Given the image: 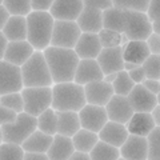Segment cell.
I'll use <instances>...</instances> for the list:
<instances>
[{
    "label": "cell",
    "instance_id": "74e56055",
    "mask_svg": "<svg viewBox=\"0 0 160 160\" xmlns=\"http://www.w3.org/2000/svg\"><path fill=\"white\" fill-rule=\"evenodd\" d=\"M98 38L102 48H116L120 47V44H122V33L109 31V29L103 28L98 33Z\"/></svg>",
    "mask_w": 160,
    "mask_h": 160
},
{
    "label": "cell",
    "instance_id": "1f68e13d",
    "mask_svg": "<svg viewBox=\"0 0 160 160\" xmlns=\"http://www.w3.org/2000/svg\"><path fill=\"white\" fill-rule=\"evenodd\" d=\"M3 7L6 8L9 16L27 18L32 12L31 0H4Z\"/></svg>",
    "mask_w": 160,
    "mask_h": 160
},
{
    "label": "cell",
    "instance_id": "8fae6325",
    "mask_svg": "<svg viewBox=\"0 0 160 160\" xmlns=\"http://www.w3.org/2000/svg\"><path fill=\"white\" fill-rule=\"evenodd\" d=\"M127 100L133 112L149 113L158 104H160V98L147 91L142 84H135L132 91L128 93Z\"/></svg>",
    "mask_w": 160,
    "mask_h": 160
},
{
    "label": "cell",
    "instance_id": "816d5d0a",
    "mask_svg": "<svg viewBox=\"0 0 160 160\" xmlns=\"http://www.w3.org/2000/svg\"><path fill=\"white\" fill-rule=\"evenodd\" d=\"M68 160H91L89 159V155L88 153H83V152H78L75 151L71 156H69Z\"/></svg>",
    "mask_w": 160,
    "mask_h": 160
},
{
    "label": "cell",
    "instance_id": "3957f363",
    "mask_svg": "<svg viewBox=\"0 0 160 160\" xmlns=\"http://www.w3.org/2000/svg\"><path fill=\"white\" fill-rule=\"evenodd\" d=\"M27 20V42L35 51L43 52L49 47L53 29L52 16L48 12H31Z\"/></svg>",
    "mask_w": 160,
    "mask_h": 160
},
{
    "label": "cell",
    "instance_id": "52a82bcc",
    "mask_svg": "<svg viewBox=\"0 0 160 160\" xmlns=\"http://www.w3.org/2000/svg\"><path fill=\"white\" fill-rule=\"evenodd\" d=\"M80 35L82 32H80L76 22H53L49 46L64 49H73Z\"/></svg>",
    "mask_w": 160,
    "mask_h": 160
},
{
    "label": "cell",
    "instance_id": "7a4b0ae2",
    "mask_svg": "<svg viewBox=\"0 0 160 160\" xmlns=\"http://www.w3.org/2000/svg\"><path fill=\"white\" fill-rule=\"evenodd\" d=\"M51 108L56 112H79L86 106L84 88L73 82L53 84Z\"/></svg>",
    "mask_w": 160,
    "mask_h": 160
},
{
    "label": "cell",
    "instance_id": "4fadbf2b",
    "mask_svg": "<svg viewBox=\"0 0 160 160\" xmlns=\"http://www.w3.org/2000/svg\"><path fill=\"white\" fill-rule=\"evenodd\" d=\"M104 109H106L108 122L119 123L123 124V126H126L133 115V109L129 106L127 98L119 96V95H113L111 100L106 104Z\"/></svg>",
    "mask_w": 160,
    "mask_h": 160
},
{
    "label": "cell",
    "instance_id": "8d00e7d4",
    "mask_svg": "<svg viewBox=\"0 0 160 160\" xmlns=\"http://www.w3.org/2000/svg\"><path fill=\"white\" fill-rule=\"evenodd\" d=\"M160 127H155L147 139V160H160Z\"/></svg>",
    "mask_w": 160,
    "mask_h": 160
},
{
    "label": "cell",
    "instance_id": "f1b7e54d",
    "mask_svg": "<svg viewBox=\"0 0 160 160\" xmlns=\"http://www.w3.org/2000/svg\"><path fill=\"white\" fill-rule=\"evenodd\" d=\"M71 140H72L75 151L83 152V153H89L91 149L96 146V143L99 142V138H98V133H93L91 131L80 128L71 138Z\"/></svg>",
    "mask_w": 160,
    "mask_h": 160
},
{
    "label": "cell",
    "instance_id": "d590c367",
    "mask_svg": "<svg viewBox=\"0 0 160 160\" xmlns=\"http://www.w3.org/2000/svg\"><path fill=\"white\" fill-rule=\"evenodd\" d=\"M140 67L144 71L146 79L160 80V56L159 55H149Z\"/></svg>",
    "mask_w": 160,
    "mask_h": 160
},
{
    "label": "cell",
    "instance_id": "9f6ffc18",
    "mask_svg": "<svg viewBox=\"0 0 160 160\" xmlns=\"http://www.w3.org/2000/svg\"><path fill=\"white\" fill-rule=\"evenodd\" d=\"M118 160H124V159H122V158H119V159H118Z\"/></svg>",
    "mask_w": 160,
    "mask_h": 160
},
{
    "label": "cell",
    "instance_id": "ac0fdd59",
    "mask_svg": "<svg viewBox=\"0 0 160 160\" xmlns=\"http://www.w3.org/2000/svg\"><path fill=\"white\" fill-rule=\"evenodd\" d=\"M33 52L35 49L27 40H24V42H9L7 44L6 51H4L3 60L12 64V66L22 67L32 56Z\"/></svg>",
    "mask_w": 160,
    "mask_h": 160
},
{
    "label": "cell",
    "instance_id": "d4e9b609",
    "mask_svg": "<svg viewBox=\"0 0 160 160\" xmlns=\"http://www.w3.org/2000/svg\"><path fill=\"white\" fill-rule=\"evenodd\" d=\"M123 60L127 63H133L142 66L149 55V49L146 42H128L123 46Z\"/></svg>",
    "mask_w": 160,
    "mask_h": 160
},
{
    "label": "cell",
    "instance_id": "c3c4849f",
    "mask_svg": "<svg viewBox=\"0 0 160 160\" xmlns=\"http://www.w3.org/2000/svg\"><path fill=\"white\" fill-rule=\"evenodd\" d=\"M149 115H151V118L153 120L155 126L160 127V104H158V106L155 107L151 112H149Z\"/></svg>",
    "mask_w": 160,
    "mask_h": 160
},
{
    "label": "cell",
    "instance_id": "2e32d148",
    "mask_svg": "<svg viewBox=\"0 0 160 160\" xmlns=\"http://www.w3.org/2000/svg\"><path fill=\"white\" fill-rule=\"evenodd\" d=\"M96 62L104 76L109 73H118L123 71V48H103L100 51L99 56L96 58Z\"/></svg>",
    "mask_w": 160,
    "mask_h": 160
},
{
    "label": "cell",
    "instance_id": "484cf974",
    "mask_svg": "<svg viewBox=\"0 0 160 160\" xmlns=\"http://www.w3.org/2000/svg\"><path fill=\"white\" fill-rule=\"evenodd\" d=\"M102 22L104 29H109V31L118 33H124V29H126V12L120 11L115 7H111L102 12Z\"/></svg>",
    "mask_w": 160,
    "mask_h": 160
},
{
    "label": "cell",
    "instance_id": "5b68a950",
    "mask_svg": "<svg viewBox=\"0 0 160 160\" xmlns=\"http://www.w3.org/2000/svg\"><path fill=\"white\" fill-rule=\"evenodd\" d=\"M0 128H2L3 143L22 146L36 131V118L22 112L18 113L15 122L3 124Z\"/></svg>",
    "mask_w": 160,
    "mask_h": 160
},
{
    "label": "cell",
    "instance_id": "e575fe53",
    "mask_svg": "<svg viewBox=\"0 0 160 160\" xmlns=\"http://www.w3.org/2000/svg\"><path fill=\"white\" fill-rule=\"evenodd\" d=\"M0 104L12 111L15 113H22L24 112V103H23V98L20 92H13V93H8V95H3L0 96Z\"/></svg>",
    "mask_w": 160,
    "mask_h": 160
},
{
    "label": "cell",
    "instance_id": "bcb514c9",
    "mask_svg": "<svg viewBox=\"0 0 160 160\" xmlns=\"http://www.w3.org/2000/svg\"><path fill=\"white\" fill-rule=\"evenodd\" d=\"M127 73L135 84H142L144 80H146V75H144V71L142 69V67H139V68L133 69V71H131V72H127Z\"/></svg>",
    "mask_w": 160,
    "mask_h": 160
},
{
    "label": "cell",
    "instance_id": "cb8c5ba5",
    "mask_svg": "<svg viewBox=\"0 0 160 160\" xmlns=\"http://www.w3.org/2000/svg\"><path fill=\"white\" fill-rule=\"evenodd\" d=\"M2 33L7 42H24L27 40V20L20 16H9Z\"/></svg>",
    "mask_w": 160,
    "mask_h": 160
},
{
    "label": "cell",
    "instance_id": "9c48e42d",
    "mask_svg": "<svg viewBox=\"0 0 160 160\" xmlns=\"http://www.w3.org/2000/svg\"><path fill=\"white\" fill-rule=\"evenodd\" d=\"M78 116L80 122V128L91 131L93 133H99L100 129L104 127V124L108 122L104 107L91 106V104H86L78 112Z\"/></svg>",
    "mask_w": 160,
    "mask_h": 160
},
{
    "label": "cell",
    "instance_id": "603a6c76",
    "mask_svg": "<svg viewBox=\"0 0 160 160\" xmlns=\"http://www.w3.org/2000/svg\"><path fill=\"white\" fill-rule=\"evenodd\" d=\"M73 152L75 149L71 138H66L56 133L46 155L49 160H68Z\"/></svg>",
    "mask_w": 160,
    "mask_h": 160
},
{
    "label": "cell",
    "instance_id": "e0dca14e",
    "mask_svg": "<svg viewBox=\"0 0 160 160\" xmlns=\"http://www.w3.org/2000/svg\"><path fill=\"white\" fill-rule=\"evenodd\" d=\"M120 158L124 160H147V139L136 135H128L119 148Z\"/></svg>",
    "mask_w": 160,
    "mask_h": 160
},
{
    "label": "cell",
    "instance_id": "836d02e7",
    "mask_svg": "<svg viewBox=\"0 0 160 160\" xmlns=\"http://www.w3.org/2000/svg\"><path fill=\"white\" fill-rule=\"evenodd\" d=\"M149 6L148 0H115L112 7L124 12H140L146 13Z\"/></svg>",
    "mask_w": 160,
    "mask_h": 160
},
{
    "label": "cell",
    "instance_id": "ee69618b",
    "mask_svg": "<svg viewBox=\"0 0 160 160\" xmlns=\"http://www.w3.org/2000/svg\"><path fill=\"white\" fill-rule=\"evenodd\" d=\"M18 115L9 111V109L4 108L2 104H0V127L3 126V124H7V123H12L15 122V119H16Z\"/></svg>",
    "mask_w": 160,
    "mask_h": 160
},
{
    "label": "cell",
    "instance_id": "f5cc1de1",
    "mask_svg": "<svg viewBox=\"0 0 160 160\" xmlns=\"http://www.w3.org/2000/svg\"><path fill=\"white\" fill-rule=\"evenodd\" d=\"M115 79H116V73H109V75H106V76L103 78L104 82L108 83V84H112Z\"/></svg>",
    "mask_w": 160,
    "mask_h": 160
},
{
    "label": "cell",
    "instance_id": "30bf717a",
    "mask_svg": "<svg viewBox=\"0 0 160 160\" xmlns=\"http://www.w3.org/2000/svg\"><path fill=\"white\" fill-rule=\"evenodd\" d=\"M23 80L20 67L12 66L7 62H0V96L23 89Z\"/></svg>",
    "mask_w": 160,
    "mask_h": 160
},
{
    "label": "cell",
    "instance_id": "f6af8a7d",
    "mask_svg": "<svg viewBox=\"0 0 160 160\" xmlns=\"http://www.w3.org/2000/svg\"><path fill=\"white\" fill-rule=\"evenodd\" d=\"M142 86L146 88L147 91H149L151 93L159 96V93H160V82H159V80H149V79H146V80H144V82L142 83Z\"/></svg>",
    "mask_w": 160,
    "mask_h": 160
},
{
    "label": "cell",
    "instance_id": "8992f818",
    "mask_svg": "<svg viewBox=\"0 0 160 160\" xmlns=\"http://www.w3.org/2000/svg\"><path fill=\"white\" fill-rule=\"evenodd\" d=\"M20 93H22L24 103V113L38 118L46 109L51 108V103H52L51 87L23 88Z\"/></svg>",
    "mask_w": 160,
    "mask_h": 160
},
{
    "label": "cell",
    "instance_id": "d6986e66",
    "mask_svg": "<svg viewBox=\"0 0 160 160\" xmlns=\"http://www.w3.org/2000/svg\"><path fill=\"white\" fill-rule=\"evenodd\" d=\"M128 131L126 126L113 122H107L104 124V127L100 129V132L98 133V138L100 142L109 144L112 147L120 148L123 146V143L126 142V139L128 138Z\"/></svg>",
    "mask_w": 160,
    "mask_h": 160
},
{
    "label": "cell",
    "instance_id": "ba28073f",
    "mask_svg": "<svg viewBox=\"0 0 160 160\" xmlns=\"http://www.w3.org/2000/svg\"><path fill=\"white\" fill-rule=\"evenodd\" d=\"M151 33V22L146 16V13L126 12L124 35L128 39V42H146Z\"/></svg>",
    "mask_w": 160,
    "mask_h": 160
},
{
    "label": "cell",
    "instance_id": "d6a6232c",
    "mask_svg": "<svg viewBox=\"0 0 160 160\" xmlns=\"http://www.w3.org/2000/svg\"><path fill=\"white\" fill-rule=\"evenodd\" d=\"M113 89V95H119V96H128V93L132 91V88L135 87V83L131 80V78L128 76V73L126 71H120L116 73V79L113 80V83L111 84Z\"/></svg>",
    "mask_w": 160,
    "mask_h": 160
},
{
    "label": "cell",
    "instance_id": "9a60e30c",
    "mask_svg": "<svg viewBox=\"0 0 160 160\" xmlns=\"http://www.w3.org/2000/svg\"><path fill=\"white\" fill-rule=\"evenodd\" d=\"M103 78H104V75H103L102 69H100L96 60H93V59H80L79 63H78L76 71H75L73 83L84 87L86 84L103 80Z\"/></svg>",
    "mask_w": 160,
    "mask_h": 160
},
{
    "label": "cell",
    "instance_id": "7bdbcfd3",
    "mask_svg": "<svg viewBox=\"0 0 160 160\" xmlns=\"http://www.w3.org/2000/svg\"><path fill=\"white\" fill-rule=\"evenodd\" d=\"M159 6L160 3L156 0H151L149 2L148 9L146 12V16L148 18L149 22H155V20H160V13H159Z\"/></svg>",
    "mask_w": 160,
    "mask_h": 160
},
{
    "label": "cell",
    "instance_id": "7c38bea8",
    "mask_svg": "<svg viewBox=\"0 0 160 160\" xmlns=\"http://www.w3.org/2000/svg\"><path fill=\"white\" fill-rule=\"evenodd\" d=\"M83 7V0H55L48 13L55 22H76Z\"/></svg>",
    "mask_w": 160,
    "mask_h": 160
},
{
    "label": "cell",
    "instance_id": "b9f144b4",
    "mask_svg": "<svg viewBox=\"0 0 160 160\" xmlns=\"http://www.w3.org/2000/svg\"><path fill=\"white\" fill-rule=\"evenodd\" d=\"M53 0H31V9L33 12H49Z\"/></svg>",
    "mask_w": 160,
    "mask_h": 160
},
{
    "label": "cell",
    "instance_id": "4316f807",
    "mask_svg": "<svg viewBox=\"0 0 160 160\" xmlns=\"http://www.w3.org/2000/svg\"><path fill=\"white\" fill-rule=\"evenodd\" d=\"M52 139L53 136H48V135L36 129L20 147L24 152L28 153H47L48 148L52 143Z\"/></svg>",
    "mask_w": 160,
    "mask_h": 160
},
{
    "label": "cell",
    "instance_id": "f546056e",
    "mask_svg": "<svg viewBox=\"0 0 160 160\" xmlns=\"http://www.w3.org/2000/svg\"><path fill=\"white\" fill-rule=\"evenodd\" d=\"M36 129L48 136H55L58 131V116L52 108L46 109L36 118Z\"/></svg>",
    "mask_w": 160,
    "mask_h": 160
},
{
    "label": "cell",
    "instance_id": "f907efd6",
    "mask_svg": "<svg viewBox=\"0 0 160 160\" xmlns=\"http://www.w3.org/2000/svg\"><path fill=\"white\" fill-rule=\"evenodd\" d=\"M7 39L4 38V35L2 33V31H0V62L3 60V56H4V51H6V48H7Z\"/></svg>",
    "mask_w": 160,
    "mask_h": 160
},
{
    "label": "cell",
    "instance_id": "4dcf8cb0",
    "mask_svg": "<svg viewBox=\"0 0 160 160\" xmlns=\"http://www.w3.org/2000/svg\"><path fill=\"white\" fill-rule=\"evenodd\" d=\"M88 155L91 160H118L120 158L119 148L106 144V143L100 142V140L96 143V146L91 149V152Z\"/></svg>",
    "mask_w": 160,
    "mask_h": 160
},
{
    "label": "cell",
    "instance_id": "db71d44e",
    "mask_svg": "<svg viewBox=\"0 0 160 160\" xmlns=\"http://www.w3.org/2000/svg\"><path fill=\"white\" fill-rule=\"evenodd\" d=\"M0 144H3V135H2V128H0Z\"/></svg>",
    "mask_w": 160,
    "mask_h": 160
},
{
    "label": "cell",
    "instance_id": "681fc988",
    "mask_svg": "<svg viewBox=\"0 0 160 160\" xmlns=\"http://www.w3.org/2000/svg\"><path fill=\"white\" fill-rule=\"evenodd\" d=\"M8 19H9V15H8V12L6 11V8H4L3 4H2V6H0V31L4 28V26H6Z\"/></svg>",
    "mask_w": 160,
    "mask_h": 160
},
{
    "label": "cell",
    "instance_id": "83f0119b",
    "mask_svg": "<svg viewBox=\"0 0 160 160\" xmlns=\"http://www.w3.org/2000/svg\"><path fill=\"white\" fill-rule=\"evenodd\" d=\"M58 116V135L72 138L80 129L78 112H56Z\"/></svg>",
    "mask_w": 160,
    "mask_h": 160
},
{
    "label": "cell",
    "instance_id": "60d3db41",
    "mask_svg": "<svg viewBox=\"0 0 160 160\" xmlns=\"http://www.w3.org/2000/svg\"><path fill=\"white\" fill-rule=\"evenodd\" d=\"M147 47L149 49L151 55H159L160 56V35L156 33H151L149 38L146 40Z\"/></svg>",
    "mask_w": 160,
    "mask_h": 160
},
{
    "label": "cell",
    "instance_id": "7402d4cb",
    "mask_svg": "<svg viewBox=\"0 0 160 160\" xmlns=\"http://www.w3.org/2000/svg\"><path fill=\"white\" fill-rule=\"evenodd\" d=\"M155 127L156 126H155L151 115L147 112H133L131 119L126 124L129 135H136V136L143 138H147Z\"/></svg>",
    "mask_w": 160,
    "mask_h": 160
},
{
    "label": "cell",
    "instance_id": "277c9868",
    "mask_svg": "<svg viewBox=\"0 0 160 160\" xmlns=\"http://www.w3.org/2000/svg\"><path fill=\"white\" fill-rule=\"evenodd\" d=\"M24 88L52 87V78L47 67L43 52L35 51L33 55L20 67Z\"/></svg>",
    "mask_w": 160,
    "mask_h": 160
},
{
    "label": "cell",
    "instance_id": "44dd1931",
    "mask_svg": "<svg viewBox=\"0 0 160 160\" xmlns=\"http://www.w3.org/2000/svg\"><path fill=\"white\" fill-rule=\"evenodd\" d=\"M99 38L95 33H82L78 40L73 51L78 55L79 59H93L96 60L102 51Z\"/></svg>",
    "mask_w": 160,
    "mask_h": 160
},
{
    "label": "cell",
    "instance_id": "7dc6e473",
    "mask_svg": "<svg viewBox=\"0 0 160 160\" xmlns=\"http://www.w3.org/2000/svg\"><path fill=\"white\" fill-rule=\"evenodd\" d=\"M23 160H49L46 153H28L24 152Z\"/></svg>",
    "mask_w": 160,
    "mask_h": 160
},
{
    "label": "cell",
    "instance_id": "f35d334b",
    "mask_svg": "<svg viewBox=\"0 0 160 160\" xmlns=\"http://www.w3.org/2000/svg\"><path fill=\"white\" fill-rule=\"evenodd\" d=\"M24 151L15 144H0V160H23Z\"/></svg>",
    "mask_w": 160,
    "mask_h": 160
},
{
    "label": "cell",
    "instance_id": "5bb4252c",
    "mask_svg": "<svg viewBox=\"0 0 160 160\" xmlns=\"http://www.w3.org/2000/svg\"><path fill=\"white\" fill-rule=\"evenodd\" d=\"M83 88H84V96H86V103L91 104V106L106 107V104L113 96L112 86L106 83L104 80L86 84Z\"/></svg>",
    "mask_w": 160,
    "mask_h": 160
},
{
    "label": "cell",
    "instance_id": "ab89813d",
    "mask_svg": "<svg viewBox=\"0 0 160 160\" xmlns=\"http://www.w3.org/2000/svg\"><path fill=\"white\" fill-rule=\"evenodd\" d=\"M83 6L103 12V11H106V9L112 7V2H109V0H84Z\"/></svg>",
    "mask_w": 160,
    "mask_h": 160
},
{
    "label": "cell",
    "instance_id": "ffe728a7",
    "mask_svg": "<svg viewBox=\"0 0 160 160\" xmlns=\"http://www.w3.org/2000/svg\"><path fill=\"white\" fill-rule=\"evenodd\" d=\"M76 24L82 33L98 35L103 29L102 12L89 7H83V11L76 19Z\"/></svg>",
    "mask_w": 160,
    "mask_h": 160
},
{
    "label": "cell",
    "instance_id": "6da1fadb",
    "mask_svg": "<svg viewBox=\"0 0 160 160\" xmlns=\"http://www.w3.org/2000/svg\"><path fill=\"white\" fill-rule=\"evenodd\" d=\"M43 55L53 84L73 82L75 71L80 60L73 49H64L49 46L43 51Z\"/></svg>",
    "mask_w": 160,
    "mask_h": 160
},
{
    "label": "cell",
    "instance_id": "11a10c76",
    "mask_svg": "<svg viewBox=\"0 0 160 160\" xmlns=\"http://www.w3.org/2000/svg\"><path fill=\"white\" fill-rule=\"evenodd\" d=\"M2 4H3V2H2V0H0V6H2Z\"/></svg>",
    "mask_w": 160,
    "mask_h": 160
}]
</instances>
